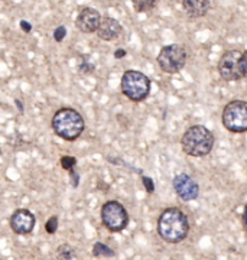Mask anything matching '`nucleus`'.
Here are the masks:
<instances>
[{"instance_id": "16", "label": "nucleus", "mask_w": 247, "mask_h": 260, "mask_svg": "<svg viewBox=\"0 0 247 260\" xmlns=\"http://www.w3.org/2000/svg\"><path fill=\"white\" fill-rule=\"evenodd\" d=\"M74 249L70 244H61L56 250V260H73Z\"/></svg>"}, {"instance_id": "27", "label": "nucleus", "mask_w": 247, "mask_h": 260, "mask_svg": "<svg viewBox=\"0 0 247 260\" xmlns=\"http://www.w3.org/2000/svg\"><path fill=\"white\" fill-rule=\"evenodd\" d=\"M0 260H2V259H0Z\"/></svg>"}, {"instance_id": "20", "label": "nucleus", "mask_w": 247, "mask_h": 260, "mask_svg": "<svg viewBox=\"0 0 247 260\" xmlns=\"http://www.w3.org/2000/svg\"><path fill=\"white\" fill-rule=\"evenodd\" d=\"M240 71H241L243 78H247V51L243 52L240 58Z\"/></svg>"}, {"instance_id": "10", "label": "nucleus", "mask_w": 247, "mask_h": 260, "mask_svg": "<svg viewBox=\"0 0 247 260\" xmlns=\"http://www.w3.org/2000/svg\"><path fill=\"white\" fill-rule=\"evenodd\" d=\"M37 218L26 208H19L10 217V227L16 234H29L35 229Z\"/></svg>"}, {"instance_id": "19", "label": "nucleus", "mask_w": 247, "mask_h": 260, "mask_svg": "<svg viewBox=\"0 0 247 260\" xmlns=\"http://www.w3.org/2000/svg\"><path fill=\"white\" fill-rule=\"evenodd\" d=\"M142 182H143V186L146 188V191L149 194H152L155 191V182L150 177H142Z\"/></svg>"}, {"instance_id": "6", "label": "nucleus", "mask_w": 247, "mask_h": 260, "mask_svg": "<svg viewBox=\"0 0 247 260\" xmlns=\"http://www.w3.org/2000/svg\"><path fill=\"white\" fill-rule=\"evenodd\" d=\"M187 62V51L182 45L172 44L161 49L158 55V64L166 74H176L182 70Z\"/></svg>"}, {"instance_id": "25", "label": "nucleus", "mask_w": 247, "mask_h": 260, "mask_svg": "<svg viewBox=\"0 0 247 260\" xmlns=\"http://www.w3.org/2000/svg\"><path fill=\"white\" fill-rule=\"evenodd\" d=\"M123 56H126V51L125 49H117L116 52H114V58H123Z\"/></svg>"}, {"instance_id": "17", "label": "nucleus", "mask_w": 247, "mask_h": 260, "mask_svg": "<svg viewBox=\"0 0 247 260\" xmlns=\"http://www.w3.org/2000/svg\"><path fill=\"white\" fill-rule=\"evenodd\" d=\"M61 165L67 171H71L77 165V159L74 158V156H63L61 158Z\"/></svg>"}, {"instance_id": "12", "label": "nucleus", "mask_w": 247, "mask_h": 260, "mask_svg": "<svg viewBox=\"0 0 247 260\" xmlns=\"http://www.w3.org/2000/svg\"><path fill=\"white\" fill-rule=\"evenodd\" d=\"M121 34V25H120L119 20L116 19L109 18H101L100 25H99V29H97V35L103 41H113L116 38H119V35Z\"/></svg>"}, {"instance_id": "18", "label": "nucleus", "mask_w": 247, "mask_h": 260, "mask_svg": "<svg viewBox=\"0 0 247 260\" xmlns=\"http://www.w3.org/2000/svg\"><path fill=\"white\" fill-rule=\"evenodd\" d=\"M56 229H58V218L56 217H51L45 224V230L46 233H49V234H54L56 232Z\"/></svg>"}, {"instance_id": "23", "label": "nucleus", "mask_w": 247, "mask_h": 260, "mask_svg": "<svg viewBox=\"0 0 247 260\" xmlns=\"http://www.w3.org/2000/svg\"><path fill=\"white\" fill-rule=\"evenodd\" d=\"M70 175H71V181H73V186L74 188H77L78 186V182H80V177H78V174L74 171V169H71L70 171Z\"/></svg>"}, {"instance_id": "5", "label": "nucleus", "mask_w": 247, "mask_h": 260, "mask_svg": "<svg viewBox=\"0 0 247 260\" xmlns=\"http://www.w3.org/2000/svg\"><path fill=\"white\" fill-rule=\"evenodd\" d=\"M221 121L231 133L247 132V103L241 100L230 102L223 110Z\"/></svg>"}, {"instance_id": "15", "label": "nucleus", "mask_w": 247, "mask_h": 260, "mask_svg": "<svg viewBox=\"0 0 247 260\" xmlns=\"http://www.w3.org/2000/svg\"><path fill=\"white\" fill-rule=\"evenodd\" d=\"M132 3H133V8L136 12L145 13V12H150L155 8L156 0H132Z\"/></svg>"}, {"instance_id": "26", "label": "nucleus", "mask_w": 247, "mask_h": 260, "mask_svg": "<svg viewBox=\"0 0 247 260\" xmlns=\"http://www.w3.org/2000/svg\"><path fill=\"white\" fill-rule=\"evenodd\" d=\"M243 224H244V229H246L247 232V204L244 207V213H243Z\"/></svg>"}, {"instance_id": "22", "label": "nucleus", "mask_w": 247, "mask_h": 260, "mask_svg": "<svg viewBox=\"0 0 247 260\" xmlns=\"http://www.w3.org/2000/svg\"><path fill=\"white\" fill-rule=\"evenodd\" d=\"M78 68H80V71L84 73V74H90V73L94 71V65L90 64V62H87V61H82L81 65H80Z\"/></svg>"}, {"instance_id": "8", "label": "nucleus", "mask_w": 247, "mask_h": 260, "mask_svg": "<svg viewBox=\"0 0 247 260\" xmlns=\"http://www.w3.org/2000/svg\"><path fill=\"white\" fill-rule=\"evenodd\" d=\"M241 54L243 52H240L237 49H233V51L224 52V55L221 56L219 62V73L220 77L224 81H237V80L243 78L241 71H240Z\"/></svg>"}, {"instance_id": "9", "label": "nucleus", "mask_w": 247, "mask_h": 260, "mask_svg": "<svg viewBox=\"0 0 247 260\" xmlns=\"http://www.w3.org/2000/svg\"><path fill=\"white\" fill-rule=\"evenodd\" d=\"M174 189L182 201H194L200 195V186L187 174H179L174 178Z\"/></svg>"}, {"instance_id": "21", "label": "nucleus", "mask_w": 247, "mask_h": 260, "mask_svg": "<svg viewBox=\"0 0 247 260\" xmlns=\"http://www.w3.org/2000/svg\"><path fill=\"white\" fill-rule=\"evenodd\" d=\"M65 35H67V29H65V26H58L54 32V39L56 42H61L65 38Z\"/></svg>"}, {"instance_id": "24", "label": "nucleus", "mask_w": 247, "mask_h": 260, "mask_svg": "<svg viewBox=\"0 0 247 260\" xmlns=\"http://www.w3.org/2000/svg\"><path fill=\"white\" fill-rule=\"evenodd\" d=\"M20 28L23 29V30H25L26 34H29V32L32 30V26H30V23H29V22H26V20H22V22H20Z\"/></svg>"}, {"instance_id": "13", "label": "nucleus", "mask_w": 247, "mask_h": 260, "mask_svg": "<svg viewBox=\"0 0 247 260\" xmlns=\"http://www.w3.org/2000/svg\"><path fill=\"white\" fill-rule=\"evenodd\" d=\"M183 10L190 18H202L211 8L210 0H183Z\"/></svg>"}, {"instance_id": "3", "label": "nucleus", "mask_w": 247, "mask_h": 260, "mask_svg": "<svg viewBox=\"0 0 247 260\" xmlns=\"http://www.w3.org/2000/svg\"><path fill=\"white\" fill-rule=\"evenodd\" d=\"M52 129L63 139H78L84 130V119L80 113L71 107H64L55 113L52 117Z\"/></svg>"}, {"instance_id": "14", "label": "nucleus", "mask_w": 247, "mask_h": 260, "mask_svg": "<svg viewBox=\"0 0 247 260\" xmlns=\"http://www.w3.org/2000/svg\"><path fill=\"white\" fill-rule=\"evenodd\" d=\"M92 256L94 257H113L114 250H111L109 246H106L104 243H96L92 246Z\"/></svg>"}, {"instance_id": "1", "label": "nucleus", "mask_w": 247, "mask_h": 260, "mask_svg": "<svg viewBox=\"0 0 247 260\" xmlns=\"http://www.w3.org/2000/svg\"><path fill=\"white\" fill-rule=\"evenodd\" d=\"M190 232V221L179 208H166L158 220V234L166 243H181Z\"/></svg>"}, {"instance_id": "2", "label": "nucleus", "mask_w": 247, "mask_h": 260, "mask_svg": "<svg viewBox=\"0 0 247 260\" xmlns=\"http://www.w3.org/2000/svg\"><path fill=\"white\" fill-rule=\"evenodd\" d=\"M181 146L183 152L190 156H195V158L207 156L214 146V136L205 126L201 124L191 126L183 133Z\"/></svg>"}, {"instance_id": "7", "label": "nucleus", "mask_w": 247, "mask_h": 260, "mask_svg": "<svg viewBox=\"0 0 247 260\" xmlns=\"http://www.w3.org/2000/svg\"><path fill=\"white\" fill-rule=\"evenodd\" d=\"M103 225L113 233H119L128 227L129 214L119 201H107L101 207Z\"/></svg>"}, {"instance_id": "4", "label": "nucleus", "mask_w": 247, "mask_h": 260, "mask_svg": "<svg viewBox=\"0 0 247 260\" xmlns=\"http://www.w3.org/2000/svg\"><path fill=\"white\" fill-rule=\"evenodd\" d=\"M121 93L132 102H143L150 93V80L136 70H129L121 77Z\"/></svg>"}, {"instance_id": "11", "label": "nucleus", "mask_w": 247, "mask_h": 260, "mask_svg": "<svg viewBox=\"0 0 247 260\" xmlns=\"http://www.w3.org/2000/svg\"><path fill=\"white\" fill-rule=\"evenodd\" d=\"M100 20L101 15L99 13V10L92 9V8H84L77 16L75 26L84 34H92V32H97Z\"/></svg>"}]
</instances>
